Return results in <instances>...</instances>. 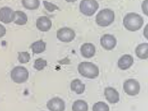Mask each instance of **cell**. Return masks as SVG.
Listing matches in <instances>:
<instances>
[{"label": "cell", "instance_id": "obj_1", "mask_svg": "<svg viewBox=\"0 0 148 111\" xmlns=\"http://www.w3.org/2000/svg\"><path fill=\"white\" fill-rule=\"evenodd\" d=\"M143 23V18L136 13H128L123 19L124 26L130 31H136L142 28Z\"/></svg>", "mask_w": 148, "mask_h": 111}, {"label": "cell", "instance_id": "obj_14", "mask_svg": "<svg viewBox=\"0 0 148 111\" xmlns=\"http://www.w3.org/2000/svg\"><path fill=\"white\" fill-rule=\"evenodd\" d=\"M134 63V59L130 54H125L119 60L118 66L122 70H126L129 69Z\"/></svg>", "mask_w": 148, "mask_h": 111}, {"label": "cell", "instance_id": "obj_22", "mask_svg": "<svg viewBox=\"0 0 148 111\" xmlns=\"http://www.w3.org/2000/svg\"><path fill=\"white\" fill-rule=\"evenodd\" d=\"M47 65V61L45 60L41 59H36L35 61L34 67L38 71L42 70Z\"/></svg>", "mask_w": 148, "mask_h": 111}, {"label": "cell", "instance_id": "obj_20", "mask_svg": "<svg viewBox=\"0 0 148 111\" xmlns=\"http://www.w3.org/2000/svg\"><path fill=\"white\" fill-rule=\"evenodd\" d=\"M88 109V104L84 100H77L72 106V110L74 111H87Z\"/></svg>", "mask_w": 148, "mask_h": 111}, {"label": "cell", "instance_id": "obj_15", "mask_svg": "<svg viewBox=\"0 0 148 111\" xmlns=\"http://www.w3.org/2000/svg\"><path fill=\"white\" fill-rule=\"evenodd\" d=\"M136 53L137 57L142 60H146L148 58V43L140 44L136 49Z\"/></svg>", "mask_w": 148, "mask_h": 111}, {"label": "cell", "instance_id": "obj_13", "mask_svg": "<svg viewBox=\"0 0 148 111\" xmlns=\"http://www.w3.org/2000/svg\"><path fill=\"white\" fill-rule=\"evenodd\" d=\"M80 52L83 57L86 59H90L95 54V47L90 43H86L81 46Z\"/></svg>", "mask_w": 148, "mask_h": 111}, {"label": "cell", "instance_id": "obj_9", "mask_svg": "<svg viewBox=\"0 0 148 111\" xmlns=\"http://www.w3.org/2000/svg\"><path fill=\"white\" fill-rule=\"evenodd\" d=\"M101 46L107 50H111L116 47L117 40L113 35L105 34L100 39Z\"/></svg>", "mask_w": 148, "mask_h": 111}, {"label": "cell", "instance_id": "obj_11", "mask_svg": "<svg viewBox=\"0 0 148 111\" xmlns=\"http://www.w3.org/2000/svg\"><path fill=\"white\" fill-rule=\"evenodd\" d=\"M36 27L42 32L48 31L52 26L51 21L46 16H42L36 20Z\"/></svg>", "mask_w": 148, "mask_h": 111}, {"label": "cell", "instance_id": "obj_21", "mask_svg": "<svg viewBox=\"0 0 148 111\" xmlns=\"http://www.w3.org/2000/svg\"><path fill=\"white\" fill-rule=\"evenodd\" d=\"M92 109L94 111H108L109 107L106 103L99 101L94 104Z\"/></svg>", "mask_w": 148, "mask_h": 111}, {"label": "cell", "instance_id": "obj_6", "mask_svg": "<svg viewBox=\"0 0 148 111\" xmlns=\"http://www.w3.org/2000/svg\"><path fill=\"white\" fill-rule=\"evenodd\" d=\"M123 88L127 94L134 96L139 93L140 85L139 82L135 79H130L124 82Z\"/></svg>", "mask_w": 148, "mask_h": 111}, {"label": "cell", "instance_id": "obj_7", "mask_svg": "<svg viewBox=\"0 0 148 111\" xmlns=\"http://www.w3.org/2000/svg\"><path fill=\"white\" fill-rule=\"evenodd\" d=\"M57 39L63 42H70L73 40L76 34L74 30L67 27L62 28L57 32Z\"/></svg>", "mask_w": 148, "mask_h": 111}, {"label": "cell", "instance_id": "obj_18", "mask_svg": "<svg viewBox=\"0 0 148 111\" xmlns=\"http://www.w3.org/2000/svg\"><path fill=\"white\" fill-rule=\"evenodd\" d=\"M15 17L14 22L19 25H23L28 22V17L25 13L21 11L15 12Z\"/></svg>", "mask_w": 148, "mask_h": 111}, {"label": "cell", "instance_id": "obj_27", "mask_svg": "<svg viewBox=\"0 0 148 111\" xmlns=\"http://www.w3.org/2000/svg\"><path fill=\"white\" fill-rule=\"evenodd\" d=\"M65 1L68 3H73L76 1L77 0H65Z\"/></svg>", "mask_w": 148, "mask_h": 111}, {"label": "cell", "instance_id": "obj_10", "mask_svg": "<svg viewBox=\"0 0 148 111\" xmlns=\"http://www.w3.org/2000/svg\"><path fill=\"white\" fill-rule=\"evenodd\" d=\"M47 106L49 110L51 111H63L65 109L64 101L58 97H55L49 100Z\"/></svg>", "mask_w": 148, "mask_h": 111}, {"label": "cell", "instance_id": "obj_12", "mask_svg": "<svg viewBox=\"0 0 148 111\" xmlns=\"http://www.w3.org/2000/svg\"><path fill=\"white\" fill-rule=\"evenodd\" d=\"M104 95L106 99L110 104H116L119 101V94L113 88L107 87L105 89Z\"/></svg>", "mask_w": 148, "mask_h": 111}, {"label": "cell", "instance_id": "obj_26", "mask_svg": "<svg viewBox=\"0 0 148 111\" xmlns=\"http://www.w3.org/2000/svg\"><path fill=\"white\" fill-rule=\"evenodd\" d=\"M6 29L2 25L0 24V38L4 36L6 34Z\"/></svg>", "mask_w": 148, "mask_h": 111}, {"label": "cell", "instance_id": "obj_5", "mask_svg": "<svg viewBox=\"0 0 148 111\" xmlns=\"http://www.w3.org/2000/svg\"><path fill=\"white\" fill-rule=\"evenodd\" d=\"M99 8L96 0H82L80 4V12L86 16H93Z\"/></svg>", "mask_w": 148, "mask_h": 111}, {"label": "cell", "instance_id": "obj_17", "mask_svg": "<svg viewBox=\"0 0 148 111\" xmlns=\"http://www.w3.org/2000/svg\"><path fill=\"white\" fill-rule=\"evenodd\" d=\"M46 44L42 40L37 41L32 44L31 48L34 54L41 53L45 50Z\"/></svg>", "mask_w": 148, "mask_h": 111}, {"label": "cell", "instance_id": "obj_23", "mask_svg": "<svg viewBox=\"0 0 148 111\" xmlns=\"http://www.w3.org/2000/svg\"><path fill=\"white\" fill-rule=\"evenodd\" d=\"M30 54L27 52H18V60L21 63H26L30 60Z\"/></svg>", "mask_w": 148, "mask_h": 111}, {"label": "cell", "instance_id": "obj_8", "mask_svg": "<svg viewBox=\"0 0 148 111\" xmlns=\"http://www.w3.org/2000/svg\"><path fill=\"white\" fill-rule=\"evenodd\" d=\"M15 12L10 7H3L0 9V21L3 23L9 24L15 19Z\"/></svg>", "mask_w": 148, "mask_h": 111}, {"label": "cell", "instance_id": "obj_25", "mask_svg": "<svg viewBox=\"0 0 148 111\" xmlns=\"http://www.w3.org/2000/svg\"><path fill=\"white\" fill-rule=\"evenodd\" d=\"M148 0H144L142 4V10L143 13L148 16Z\"/></svg>", "mask_w": 148, "mask_h": 111}, {"label": "cell", "instance_id": "obj_2", "mask_svg": "<svg viewBox=\"0 0 148 111\" xmlns=\"http://www.w3.org/2000/svg\"><path fill=\"white\" fill-rule=\"evenodd\" d=\"M78 71L82 76L88 79H95L99 74L98 67L91 62H81L78 65Z\"/></svg>", "mask_w": 148, "mask_h": 111}, {"label": "cell", "instance_id": "obj_4", "mask_svg": "<svg viewBox=\"0 0 148 111\" xmlns=\"http://www.w3.org/2000/svg\"><path fill=\"white\" fill-rule=\"evenodd\" d=\"M11 77L14 82L17 84L23 83L27 81L29 79V72L24 66H16L11 72Z\"/></svg>", "mask_w": 148, "mask_h": 111}, {"label": "cell", "instance_id": "obj_3", "mask_svg": "<svg viewBox=\"0 0 148 111\" xmlns=\"http://www.w3.org/2000/svg\"><path fill=\"white\" fill-rule=\"evenodd\" d=\"M115 13L112 10L103 9L99 12L96 18L97 24L101 27H107L114 22Z\"/></svg>", "mask_w": 148, "mask_h": 111}, {"label": "cell", "instance_id": "obj_24", "mask_svg": "<svg viewBox=\"0 0 148 111\" xmlns=\"http://www.w3.org/2000/svg\"><path fill=\"white\" fill-rule=\"evenodd\" d=\"M44 6L48 12H50L54 11L56 10H59V8L58 6H56L55 4L49 2L47 1H43Z\"/></svg>", "mask_w": 148, "mask_h": 111}, {"label": "cell", "instance_id": "obj_19", "mask_svg": "<svg viewBox=\"0 0 148 111\" xmlns=\"http://www.w3.org/2000/svg\"><path fill=\"white\" fill-rule=\"evenodd\" d=\"M23 6L30 10H37L40 6L39 0H22Z\"/></svg>", "mask_w": 148, "mask_h": 111}, {"label": "cell", "instance_id": "obj_16", "mask_svg": "<svg viewBox=\"0 0 148 111\" xmlns=\"http://www.w3.org/2000/svg\"><path fill=\"white\" fill-rule=\"evenodd\" d=\"M70 87L72 91L78 95L84 93L85 90V84L78 79H75L71 82Z\"/></svg>", "mask_w": 148, "mask_h": 111}]
</instances>
